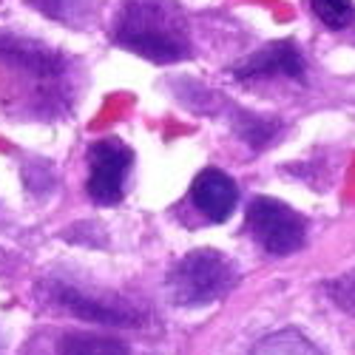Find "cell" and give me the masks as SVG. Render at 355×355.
Segmentation results:
<instances>
[{"mask_svg":"<svg viewBox=\"0 0 355 355\" xmlns=\"http://www.w3.org/2000/svg\"><path fill=\"white\" fill-rule=\"evenodd\" d=\"M111 40L159 66L193 54L188 15L176 0H125L111 23Z\"/></svg>","mask_w":355,"mask_h":355,"instance_id":"obj_1","label":"cell"},{"mask_svg":"<svg viewBox=\"0 0 355 355\" xmlns=\"http://www.w3.org/2000/svg\"><path fill=\"white\" fill-rule=\"evenodd\" d=\"M236 282H239V270L225 253L214 248H199L173 264L165 287L173 304L205 307L225 299Z\"/></svg>","mask_w":355,"mask_h":355,"instance_id":"obj_2","label":"cell"},{"mask_svg":"<svg viewBox=\"0 0 355 355\" xmlns=\"http://www.w3.org/2000/svg\"><path fill=\"white\" fill-rule=\"evenodd\" d=\"M245 227L253 242L273 256H290L307 242V219L273 196H256L248 208Z\"/></svg>","mask_w":355,"mask_h":355,"instance_id":"obj_3","label":"cell"},{"mask_svg":"<svg viewBox=\"0 0 355 355\" xmlns=\"http://www.w3.org/2000/svg\"><path fill=\"white\" fill-rule=\"evenodd\" d=\"M134 165V151L116 137L88 145V182L85 191L97 205H116L125 196V182Z\"/></svg>","mask_w":355,"mask_h":355,"instance_id":"obj_4","label":"cell"},{"mask_svg":"<svg viewBox=\"0 0 355 355\" xmlns=\"http://www.w3.org/2000/svg\"><path fill=\"white\" fill-rule=\"evenodd\" d=\"M273 77H284L299 85L307 83V66L295 40H273L233 66V80L245 85L273 80Z\"/></svg>","mask_w":355,"mask_h":355,"instance_id":"obj_5","label":"cell"},{"mask_svg":"<svg viewBox=\"0 0 355 355\" xmlns=\"http://www.w3.org/2000/svg\"><path fill=\"white\" fill-rule=\"evenodd\" d=\"M49 295H51V302L57 307H63L66 313H71L77 318H85V321H94V324H114V327H120V324L139 321L137 310H131L128 304L97 299V295L83 293V290H77L74 284H66V282H54Z\"/></svg>","mask_w":355,"mask_h":355,"instance_id":"obj_6","label":"cell"},{"mask_svg":"<svg viewBox=\"0 0 355 355\" xmlns=\"http://www.w3.org/2000/svg\"><path fill=\"white\" fill-rule=\"evenodd\" d=\"M193 208L208 222H227L239 205V188L219 168H205L191 185Z\"/></svg>","mask_w":355,"mask_h":355,"instance_id":"obj_7","label":"cell"},{"mask_svg":"<svg viewBox=\"0 0 355 355\" xmlns=\"http://www.w3.org/2000/svg\"><path fill=\"white\" fill-rule=\"evenodd\" d=\"M230 125H233L236 134H239V139L248 142L253 151H264L268 145H273V139L284 128L276 116H261V114H253L248 108H233L230 111Z\"/></svg>","mask_w":355,"mask_h":355,"instance_id":"obj_8","label":"cell"},{"mask_svg":"<svg viewBox=\"0 0 355 355\" xmlns=\"http://www.w3.org/2000/svg\"><path fill=\"white\" fill-rule=\"evenodd\" d=\"M28 6H35L46 17L66 23L71 28L88 26L97 15V0H28Z\"/></svg>","mask_w":355,"mask_h":355,"instance_id":"obj_9","label":"cell"},{"mask_svg":"<svg viewBox=\"0 0 355 355\" xmlns=\"http://www.w3.org/2000/svg\"><path fill=\"white\" fill-rule=\"evenodd\" d=\"M57 355H128V347L108 336L66 333L57 341Z\"/></svg>","mask_w":355,"mask_h":355,"instance_id":"obj_10","label":"cell"},{"mask_svg":"<svg viewBox=\"0 0 355 355\" xmlns=\"http://www.w3.org/2000/svg\"><path fill=\"white\" fill-rule=\"evenodd\" d=\"M250 355H321V349L299 330L293 327H284L279 333H270L264 336Z\"/></svg>","mask_w":355,"mask_h":355,"instance_id":"obj_11","label":"cell"},{"mask_svg":"<svg viewBox=\"0 0 355 355\" xmlns=\"http://www.w3.org/2000/svg\"><path fill=\"white\" fill-rule=\"evenodd\" d=\"M310 9L315 12V17L333 28V32H344L347 26H352L355 20V3L352 0H310Z\"/></svg>","mask_w":355,"mask_h":355,"instance_id":"obj_12","label":"cell"},{"mask_svg":"<svg viewBox=\"0 0 355 355\" xmlns=\"http://www.w3.org/2000/svg\"><path fill=\"white\" fill-rule=\"evenodd\" d=\"M327 295L338 310H344L347 315H355V268L327 282Z\"/></svg>","mask_w":355,"mask_h":355,"instance_id":"obj_13","label":"cell"}]
</instances>
